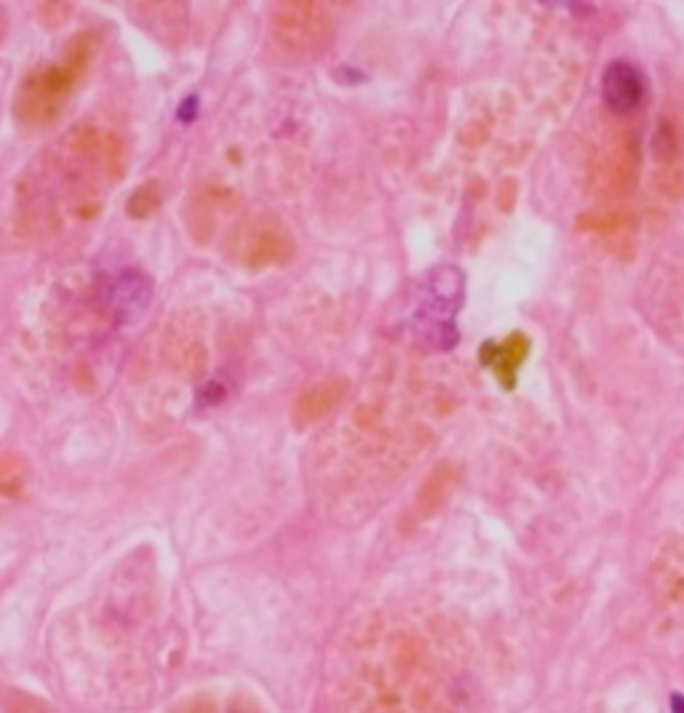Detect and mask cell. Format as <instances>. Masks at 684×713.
I'll return each mask as SVG.
<instances>
[{"mask_svg": "<svg viewBox=\"0 0 684 713\" xmlns=\"http://www.w3.org/2000/svg\"><path fill=\"white\" fill-rule=\"evenodd\" d=\"M94 57V35L81 33L57 65H43L27 75L17 97V118L27 126L54 121L70 97L75 81Z\"/></svg>", "mask_w": 684, "mask_h": 713, "instance_id": "cell-1", "label": "cell"}, {"mask_svg": "<svg viewBox=\"0 0 684 713\" xmlns=\"http://www.w3.org/2000/svg\"><path fill=\"white\" fill-rule=\"evenodd\" d=\"M465 276L455 265H439L425 278L420 313H417V337L428 345L455 348V316L463 308Z\"/></svg>", "mask_w": 684, "mask_h": 713, "instance_id": "cell-2", "label": "cell"}, {"mask_svg": "<svg viewBox=\"0 0 684 713\" xmlns=\"http://www.w3.org/2000/svg\"><path fill=\"white\" fill-rule=\"evenodd\" d=\"M270 33L289 57H316L332 41L334 19L321 3H281L270 11Z\"/></svg>", "mask_w": 684, "mask_h": 713, "instance_id": "cell-3", "label": "cell"}, {"mask_svg": "<svg viewBox=\"0 0 684 713\" xmlns=\"http://www.w3.org/2000/svg\"><path fill=\"white\" fill-rule=\"evenodd\" d=\"M236 257L246 268H273L292 257V233L278 219L260 217L246 222L233 238Z\"/></svg>", "mask_w": 684, "mask_h": 713, "instance_id": "cell-4", "label": "cell"}, {"mask_svg": "<svg viewBox=\"0 0 684 713\" xmlns=\"http://www.w3.org/2000/svg\"><path fill=\"white\" fill-rule=\"evenodd\" d=\"M602 102L612 113H634L647 99V75L628 59H612L599 81Z\"/></svg>", "mask_w": 684, "mask_h": 713, "instance_id": "cell-5", "label": "cell"}, {"mask_svg": "<svg viewBox=\"0 0 684 713\" xmlns=\"http://www.w3.org/2000/svg\"><path fill=\"white\" fill-rule=\"evenodd\" d=\"M345 393H348V382L345 380H326L302 390L292 406V422L297 428H310V425L332 417L342 406Z\"/></svg>", "mask_w": 684, "mask_h": 713, "instance_id": "cell-6", "label": "cell"}, {"mask_svg": "<svg viewBox=\"0 0 684 713\" xmlns=\"http://www.w3.org/2000/svg\"><path fill=\"white\" fill-rule=\"evenodd\" d=\"M0 711L3 713H49V705L41 697L30 695L25 689L0 687Z\"/></svg>", "mask_w": 684, "mask_h": 713, "instance_id": "cell-7", "label": "cell"}, {"mask_svg": "<svg viewBox=\"0 0 684 713\" xmlns=\"http://www.w3.org/2000/svg\"><path fill=\"white\" fill-rule=\"evenodd\" d=\"M158 206H161V190L150 182V185H142L134 190V195H131L129 203H126V211H129L134 219H142L150 217Z\"/></svg>", "mask_w": 684, "mask_h": 713, "instance_id": "cell-8", "label": "cell"}, {"mask_svg": "<svg viewBox=\"0 0 684 713\" xmlns=\"http://www.w3.org/2000/svg\"><path fill=\"white\" fill-rule=\"evenodd\" d=\"M171 713H217V705L209 700V697L198 695V697H188L185 703H180Z\"/></svg>", "mask_w": 684, "mask_h": 713, "instance_id": "cell-9", "label": "cell"}, {"mask_svg": "<svg viewBox=\"0 0 684 713\" xmlns=\"http://www.w3.org/2000/svg\"><path fill=\"white\" fill-rule=\"evenodd\" d=\"M671 705H674V708H671L674 713H684V697L682 695H676L674 703H671Z\"/></svg>", "mask_w": 684, "mask_h": 713, "instance_id": "cell-10", "label": "cell"}]
</instances>
